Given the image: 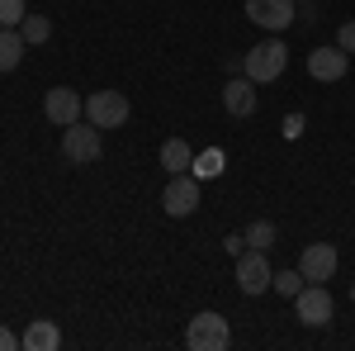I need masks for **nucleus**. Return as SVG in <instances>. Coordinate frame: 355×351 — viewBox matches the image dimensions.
<instances>
[{"mask_svg":"<svg viewBox=\"0 0 355 351\" xmlns=\"http://www.w3.org/2000/svg\"><path fill=\"white\" fill-rule=\"evenodd\" d=\"M185 347L190 351H227L232 347V327H227L223 313H199V318H190Z\"/></svg>","mask_w":355,"mask_h":351,"instance_id":"nucleus-3","label":"nucleus"},{"mask_svg":"<svg viewBox=\"0 0 355 351\" xmlns=\"http://www.w3.org/2000/svg\"><path fill=\"white\" fill-rule=\"evenodd\" d=\"M15 347H19V337H15L10 327H0V351H15Z\"/></svg>","mask_w":355,"mask_h":351,"instance_id":"nucleus-22","label":"nucleus"},{"mask_svg":"<svg viewBox=\"0 0 355 351\" xmlns=\"http://www.w3.org/2000/svg\"><path fill=\"white\" fill-rule=\"evenodd\" d=\"M242 243H246V247H256V252L275 247V223H270V218H256V223H251V228L242 233Z\"/></svg>","mask_w":355,"mask_h":351,"instance_id":"nucleus-17","label":"nucleus"},{"mask_svg":"<svg viewBox=\"0 0 355 351\" xmlns=\"http://www.w3.org/2000/svg\"><path fill=\"white\" fill-rule=\"evenodd\" d=\"M19 347H24V351H57V347H62V327L48 323V318H38V323H28V327H24Z\"/></svg>","mask_w":355,"mask_h":351,"instance_id":"nucleus-13","label":"nucleus"},{"mask_svg":"<svg viewBox=\"0 0 355 351\" xmlns=\"http://www.w3.org/2000/svg\"><path fill=\"white\" fill-rule=\"evenodd\" d=\"M62 157L71 166H90L105 157V138H100V129L90 124V119H76V124H67L62 129Z\"/></svg>","mask_w":355,"mask_h":351,"instance_id":"nucleus-1","label":"nucleus"},{"mask_svg":"<svg viewBox=\"0 0 355 351\" xmlns=\"http://www.w3.org/2000/svg\"><path fill=\"white\" fill-rule=\"evenodd\" d=\"M303 285H308V280H303V270H279V275L270 280V290H279L284 299H299Z\"/></svg>","mask_w":355,"mask_h":351,"instance_id":"nucleus-18","label":"nucleus"},{"mask_svg":"<svg viewBox=\"0 0 355 351\" xmlns=\"http://www.w3.org/2000/svg\"><path fill=\"white\" fill-rule=\"evenodd\" d=\"M24 0H0V28H19L24 24Z\"/></svg>","mask_w":355,"mask_h":351,"instance_id":"nucleus-20","label":"nucleus"},{"mask_svg":"<svg viewBox=\"0 0 355 351\" xmlns=\"http://www.w3.org/2000/svg\"><path fill=\"white\" fill-rule=\"evenodd\" d=\"M346 67H351V53H341V48H313L308 53V76L313 81H341Z\"/></svg>","mask_w":355,"mask_h":351,"instance_id":"nucleus-11","label":"nucleus"},{"mask_svg":"<svg viewBox=\"0 0 355 351\" xmlns=\"http://www.w3.org/2000/svg\"><path fill=\"white\" fill-rule=\"evenodd\" d=\"M190 162H194V152H190V142H185V138H166V142H162V166H166V176L190 171Z\"/></svg>","mask_w":355,"mask_h":351,"instance_id":"nucleus-14","label":"nucleus"},{"mask_svg":"<svg viewBox=\"0 0 355 351\" xmlns=\"http://www.w3.org/2000/svg\"><path fill=\"white\" fill-rule=\"evenodd\" d=\"M223 109H227L232 119H251V114H256V81H251V76L227 81L223 85Z\"/></svg>","mask_w":355,"mask_h":351,"instance_id":"nucleus-12","label":"nucleus"},{"mask_svg":"<svg viewBox=\"0 0 355 351\" xmlns=\"http://www.w3.org/2000/svg\"><path fill=\"white\" fill-rule=\"evenodd\" d=\"M294 309H299V323L308 327H327L331 323V295H327V285H303L299 299H294Z\"/></svg>","mask_w":355,"mask_h":351,"instance_id":"nucleus-9","label":"nucleus"},{"mask_svg":"<svg viewBox=\"0 0 355 351\" xmlns=\"http://www.w3.org/2000/svg\"><path fill=\"white\" fill-rule=\"evenodd\" d=\"M24 33L19 28H0V72H15L19 62H24Z\"/></svg>","mask_w":355,"mask_h":351,"instance_id":"nucleus-15","label":"nucleus"},{"mask_svg":"<svg viewBox=\"0 0 355 351\" xmlns=\"http://www.w3.org/2000/svg\"><path fill=\"white\" fill-rule=\"evenodd\" d=\"M85 119H90L95 129H123V124H128V95H123V90H90Z\"/></svg>","mask_w":355,"mask_h":351,"instance_id":"nucleus-4","label":"nucleus"},{"mask_svg":"<svg viewBox=\"0 0 355 351\" xmlns=\"http://www.w3.org/2000/svg\"><path fill=\"white\" fill-rule=\"evenodd\" d=\"M336 48H341V53H355V24H341V33H336Z\"/></svg>","mask_w":355,"mask_h":351,"instance_id":"nucleus-21","label":"nucleus"},{"mask_svg":"<svg viewBox=\"0 0 355 351\" xmlns=\"http://www.w3.org/2000/svg\"><path fill=\"white\" fill-rule=\"evenodd\" d=\"M43 114L53 119L57 129H67V124H76V119H85V100L71 90V85H53L48 95H43Z\"/></svg>","mask_w":355,"mask_h":351,"instance_id":"nucleus-8","label":"nucleus"},{"mask_svg":"<svg viewBox=\"0 0 355 351\" xmlns=\"http://www.w3.org/2000/svg\"><path fill=\"white\" fill-rule=\"evenodd\" d=\"M162 209L166 218H190L199 209V181H194L190 171H180V176H171L162 190Z\"/></svg>","mask_w":355,"mask_h":351,"instance_id":"nucleus-5","label":"nucleus"},{"mask_svg":"<svg viewBox=\"0 0 355 351\" xmlns=\"http://www.w3.org/2000/svg\"><path fill=\"white\" fill-rule=\"evenodd\" d=\"M336 247L331 243H313V247H303V256H299V270H303V280L308 285H322V280H331L336 275Z\"/></svg>","mask_w":355,"mask_h":351,"instance_id":"nucleus-10","label":"nucleus"},{"mask_svg":"<svg viewBox=\"0 0 355 351\" xmlns=\"http://www.w3.org/2000/svg\"><path fill=\"white\" fill-rule=\"evenodd\" d=\"M270 280H275V270H270V261H266V252L251 247V252L237 256V290H242V295H266Z\"/></svg>","mask_w":355,"mask_h":351,"instance_id":"nucleus-6","label":"nucleus"},{"mask_svg":"<svg viewBox=\"0 0 355 351\" xmlns=\"http://www.w3.org/2000/svg\"><path fill=\"white\" fill-rule=\"evenodd\" d=\"M284 67H289V48H284L279 38H266V43H256V48L242 57V76H251L256 85L279 81V76H284Z\"/></svg>","mask_w":355,"mask_h":351,"instance_id":"nucleus-2","label":"nucleus"},{"mask_svg":"<svg viewBox=\"0 0 355 351\" xmlns=\"http://www.w3.org/2000/svg\"><path fill=\"white\" fill-rule=\"evenodd\" d=\"M223 162H227L223 147H204V152L190 162V176L194 181H214V176H223Z\"/></svg>","mask_w":355,"mask_h":351,"instance_id":"nucleus-16","label":"nucleus"},{"mask_svg":"<svg viewBox=\"0 0 355 351\" xmlns=\"http://www.w3.org/2000/svg\"><path fill=\"white\" fill-rule=\"evenodd\" d=\"M246 19L270 28V33H284L299 19V10H294V0H246Z\"/></svg>","mask_w":355,"mask_h":351,"instance_id":"nucleus-7","label":"nucleus"},{"mask_svg":"<svg viewBox=\"0 0 355 351\" xmlns=\"http://www.w3.org/2000/svg\"><path fill=\"white\" fill-rule=\"evenodd\" d=\"M19 33H24V43H48V33H53V24H48L43 15H24V24H19Z\"/></svg>","mask_w":355,"mask_h":351,"instance_id":"nucleus-19","label":"nucleus"},{"mask_svg":"<svg viewBox=\"0 0 355 351\" xmlns=\"http://www.w3.org/2000/svg\"><path fill=\"white\" fill-rule=\"evenodd\" d=\"M351 304H355V285H351Z\"/></svg>","mask_w":355,"mask_h":351,"instance_id":"nucleus-23","label":"nucleus"}]
</instances>
